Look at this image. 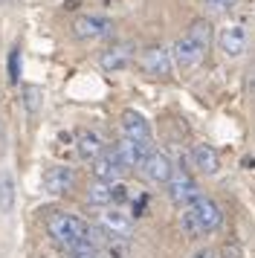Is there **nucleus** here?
Here are the masks:
<instances>
[{
    "mask_svg": "<svg viewBox=\"0 0 255 258\" xmlns=\"http://www.w3.org/2000/svg\"><path fill=\"white\" fill-rule=\"evenodd\" d=\"M192 258H215V249H209V246H197Z\"/></svg>",
    "mask_w": 255,
    "mask_h": 258,
    "instance_id": "nucleus-24",
    "label": "nucleus"
},
{
    "mask_svg": "<svg viewBox=\"0 0 255 258\" xmlns=\"http://www.w3.org/2000/svg\"><path fill=\"white\" fill-rule=\"evenodd\" d=\"M76 151H79L81 160L96 163V160L104 154V142H102V137H99L96 131H79V137H76Z\"/></svg>",
    "mask_w": 255,
    "mask_h": 258,
    "instance_id": "nucleus-15",
    "label": "nucleus"
},
{
    "mask_svg": "<svg viewBox=\"0 0 255 258\" xmlns=\"http://www.w3.org/2000/svg\"><path fill=\"white\" fill-rule=\"evenodd\" d=\"M142 171H145V177H148L151 183H171V177H174V168H171V163H168V157L165 154H160V151H151V157L145 160V165H142Z\"/></svg>",
    "mask_w": 255,
    "mask_h": 258,
    "instance_id": "nucleus-13",
    "label": "nucleus"
},
{
    "mask_svg": "<svg viewBox=\"0 0 255 258\" xmlns=\"http://www.w3.org/2000/svg\"><path fill=\"white\" fill-rule=\"evenodd\" d=\"M70 258H104L99 249H79V252H70Z\"/></svg>",
    "mask_w": 255,
    "mask_h": 258,
    "instance_id": "nucleus-23",
    "label": "nucleus"
},
{
    "mask_svg": "<svg viewBox=\"0 0 255 258\" xmlns=\"http://www.w3.org/2000/svg\"><path fill=\"white\" fill-rule=\"evenodd\" d=\"M46 232H49V238H55L67 252L99 249L96 235H93V226H87L81 218L70 215V212H52L49 221H46Z\"/></svg>",
    "mask_w": 255,
    "mask_h": 258,
    "instance_id": "nucleus-1",
    "label": "nucleus"
},
{
    "mask_svg": "<svg viewBox=\"0 0 255 258\" xmlns=\"http://www.w3.org/2000/svg\"><path fill=\"white\" fill-rule=\"evenodd\" d=\"M110 29H113L110 18H104V15H81L73 24V35L81 38V41H93V38L110 35Z\"/></svg>",
    "mask_w": 255,
    "mask_h": 258,
    "instance_id": "nucleus-9",
    "label": "nucleus"
},
{
    "mask_svg": "<svg viewBox=\"0 0 255 258\" xmlns=\"http://www.w3.org/2000/svg\"><path fill=\"white\" fill-rule=\"evenodd\" d=\"M9 82H21V49L18 47L9 52Z\"/></svg>",
    "mask_w": 255,
    "mask_h": 258,
    "instance_id": "nucleus-20",
    "label": "nucleus"
},
{
    "mask_svg": "<svg viewBox=\"0 0 255 258\" xmlns=\"http://www.w3.org/2000/svg\"><path fill=\"white\" fill-rule=\"evenodd\" d=\"M76 186V171L67 168V165H52V168H46L44 174V188L49 195H67L73 191Z\"/></svg>",
    "mask_w": 255,
    "mask_h": 258,
    "instance_id": "nucleus-11",
    "label": "nucleus"
},
{
    "mask_svg": "<svg viewBox=\"0 0 255 258\" xmlns=\"http://www.w3.org/2000/svg\"><path fill=\"white\" fill-rule=\"evenodd\" d=\"M110 191H113V206H119V203H128V200H131L125 183H113V186H110Z\"/></svg>",
    "mask_w": 255,
    "mask_h": 258,
    "instance_id": "nucleus-21",
    "label": "nucleus"
},
{
    "mask_svg": "<svg viewBox=\"0 0 255 258\" xmlns=\"http://www.w3.org/2000/svg\"><path fill=\"white\" fill-rule=\"evenodd\" d=\"M192 163H195L197 171H203V174H209V177L220 171L218 151H215L212 145H206V142H197L195 148H192Z\"/></svg>",
    "mask_w": 255,
    "mask_h": 258,
    "instance_id": "nucleus-14",
    "label": "nucleus"
},
{
    "mask_svg": "<svg viewBox=\"0 0 255 258\" xmlns=\"http://www.w3.org/2000/svg\"><path fill=\"white\" fill-rule=\"evenodd\" d=\"M168 198H171L174 206H180V209H188L192 203L203 198V191L200 186L195 183V177L188 174V171H174L171 183H168Z\"/></svg>",
    "mask_w": 255,
    "mask_h": 258,
    "instance_id": "nucleus-4",
    "label": "nucleus"
},
{
    "mask_svg": "<svg viewBox=\"0 0 255 258\" xmlns=\"http://www.w3.org/2000/svg\"><path fill=\"white\" fill-rule=\"evenodd\" d=\"M87 200L96 203V206H110V203H113V191H110L107 183H99V180H96L90 186V191H87Z\"/></svg>",
    "mask_w": 255,
    "mask_h": 258,
    "instance_id": "nucleus-17",
    "label": "nucleus"
},
{
    "mask_svg": "<svg viewBox=\"0 0 255 258\" xmlns=\"http://www.w3.org/2000/svg\"><path fill=\"white\" fill-rule=\"evenodd\" d=\"M119 122H122V137L137 140V142H142V145H151V140H154V137H151V125L139 110H125Z\"/></svg>",
    "mask_w": 255,
    "mask_h": 258,
    "instance_id": "nucleus-10",
    "label": "nucleus"
},
{
    "mask_svg": "<svg viewBox=\"0 0 255 258\" xmlns=\"http://www.w3.org/2000/svg\"><path fill=\"white\" fill-rule=\"evenodd\" d=\"M15 203V183L12 177H0V212H9Z\"/></svg>",
    "mask_w": 255,
    "mask_h": 258,
    "instance_id": "nucleus-19",
    "label": "nucleus"
},
{
    "mask_svg": "<svg viewBox=\"0 0 255 258\" xmlns=\"http://www.w3.org/2000/svg\"><path fill=\"white\" fill-rule=\"evenodd\" d=\"M139 64H142V70L148 73L151 79H168L174 70V55L165 47H148L142 52Z\"/></svg>",
    "mask_w": 255,
    "mask_h": 258,
    "instance_id": "nucleus-6",
    "label": "nucleus"
},
{
    "mask_svg": "<svg viewBox=\"0 0 255 258\" xmlns=\"http://www.w3.org/2000/svg\"><path fill=\"white\" fill-rule=\"evenodd\" d=\"M41 87H35V84H29V87H23V105H26V113L29 116H35L38 110H41Z\"/></svg>",
    "mask_w": 255,
    "mask_h": 258,
    "instance_id": "nucleus-18",
    "label": "nucleus"
},
{
    "mask_svg": "<svg viewBox=\"0 0 255 258\" xmlns=\"http://www.w3.org/2000/svg\"><path fill=\"white\" fill-rule=\"evenodd\" d=\"M99 226H102L110 238H122V241H125L128 235L134 232V215L122 212L119 206H110V209H104L102 215H99Z\"/></svg>",
    "mask_w": 255,
    "mask_h": 258,
    "instance_id": "nucleus-7",
    "label": "nucleus"
},
{
    "mask_svg": "<svg viewBox=\"0 0 255 258\" xmlns=\"http://www.w3.org/2000/svg\"><path fill=\"white\" fill-rule=\"evenodd\" d=\"M116 154L122 157L125 168H142V165H145V160L151 157V145H142V142H137V140H128V137H122V140H119V145H116Z\"/></svg>",
    "mask_w": 255,
    "mask_h": 258,
    "instance_id": "nucleus-12",
    "label": "nucleus"
},
{
    "mask_svg": "<svg viewBox=\"0 0 255 258\" xmlns=\"http://www.w3.org/2000/svg\"><path fill=\"white\" fill-rule=\"evenodd\" d=\"M220 223H223V212H220V206L212 198H206V195L197 200V203H192L188 209L180 212V229H183L188 238H200V235L215 232Z\"/></svg>",
    "mask_w": 255,
    "mask_h": 258,
    "instance_id": "nucleus-3",
    "label": "nucleus"
},
{
    "mask_svg": "<svg viewBox=\"0 0 255 258\" xmlns=\"http://www.w3.org/2000/svg\"><path fill=\"white\" fill-rule=\"evenodd\" d=\"M209 47H212V24L203 21V18H197L180 35V41L174 44V64L180 70H188V67H195V64L203 61Z\"/></svg>",
    "mask_w": 255,
    "mask_h": 258,
    "instance_id": "nucleus-2",
    "label": "nucleus"
},
{
    "mask_svg": "<svg viewBox=\"0 0 255 258\" xmlns=\"http://www.w3.org/2000/svg\"><path fill=\"white\" fill-rule=\"evenodd\" d=\"M122 171H125V163H122V157L116 154V148H104V154L93 163V177H96L99 183H107V186L119 183Z\"/></svg>",
    "mask_w": 255,
    "mask_h": 258,
    "instance_id": "nucleus-8",
    "label": "nucleus"
},
{
    "mask_svg": "<svg viewBox=\"0 0 255 258\" xmlns=\"http://www.w3.org/2000/svg\"><path fill=\"white\" fill-rule=\"evenodd\" d=\"M249 47V32L243 29L241 24H229L220 29L218 35V49L220 55H226V58H241L243 52Z\"/></svg>",
    "mask_w": 255,
    "mask_h": 258,
    "instance_id": "nucleus-5",
    "label": "nucleus"
},
{
    "mask_svg": "<svg viewBox=\"0 0 255 258\" xmlns=\"http://www.w3.org/2000/svg\"><path fill=\"white\" fill-rule=\"evenodd\" d=\"M128 64H131V47H128V44H116V47L104 49L102 55H99V67L107 70V73L125 70Z\"/></svg>",
    "mask_w": 255,
    "mask_h": 258,
    "instance_id": "nucleus-16",
    "label": "nucleus"
},
{
    "mask_svg": "<svg viewBox=\"0 0 255 258\" xmlns=\"http://www.w3.org/2000/svg\"><path fill=\"white\" fill-rule=\"evenodd\" d=\"M235 3L238 0H206V6L212 12H229V9H235Z\"/></svg>",
    "mask_w": 255,
    "mask_h": 258,
    "instance_id": "nucleus-22",
    "label": "nucleus"
}]
</instances>
